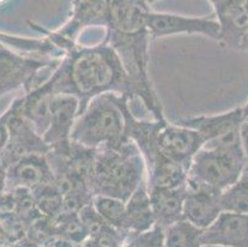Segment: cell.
I'll list each match as a JSON object with an SVG mask.
<instances>
[{
  "mask_svg": "<svg viewBox=\"0 0 248 247\" xmlns=\"http://www.w3.org/2000/svg\"><path fill=\"white\" fill-rule=\"evenodd\" d=\"M241 142H242L246 157L248 161V121L243 122L242 128H241Z\"/></svg>",
  "mask_w": 248,
  "mask_h": 247,
  "instance_id": "603a6c76",
  "label": "cell"
},
{
  "mask_svg": "<svg viewBox=\"0 0 248 247\" xmlns=\"http://www.w3.org/2000/svg\"><path fill=\"white\" fill-rule=\"evenodd\" d=\"M11 116L9 121L10 140L4 151L0 152L4 169L20 158L29 155H47L49 147L45 144L42 136L25 119L20 110V97L10 104Z\"/></svg>",
  "mask_w": 248,
  "mask_h": 247,
  "instance_id": "9c48e42d",
  "label": "cell"
},
{
  "mask_svg": "<svg viewBox=\"0 0 248 247\" xmlns=\"http://www.w3.org/2000/svg\"><path fill=\"white\" fill-rule=\"evenodd\" d=\"M79 115V101L76 97L55 94L51 100L49 125L42 139L49 151L64 153L71 148V133Z\"/></svg>",
  "mask_w": 248,
  "mask_h": 247,
  "instance_id": "8fae6325",
  "label": "cell"
},
{
  "mask_svg": "<svg viewBox=\"0 0 248 247\" xmlns=\"http://www.w3.org/2000/svg\"><path fill=\"white\" fill-rule=\"evenodd\" d=\"M222 213L221 194L207 189L186 187L183 219L202 230H206Z\"/></svg>",
  "mask_w": 248,
  "mask_h": 247,
  "instance_id": "9a60e30c",
  "label": "cell"
},
{
  "mask_svg": "<svg viewBox=\"0 0 248 247\" xmlns=\"http://www.w3.org/2000/svg\"><path fill=\"white\" fill-rule=\"evenodd\" d=\"M130 99L121 94H103L90 101L77 117L71 142L88 149H117L130 142L127 114Z\"/></svg>",
  "mask_w": 248,
  "mask_h": 247,
  "instance_id": "3957f363",
  "label": "cell"
},
{
  "mask_svg": "<svg viewBox=\"0 0 248 247\" xmlns=\"http://www.w3.org/2000/svg\"><path fill=\"white\" fill-rule=\"evenodd\" d=\"M48 81L33 88L29 93L20 97V110L25 119L35 129L40 136H44L49 125L51 116V100L53 98Z\"/></svg>",
  "mask_w": 248,
  "mask_h": 247,
  "instance_id": "2e32d148",
  "label": "cell"
},
{
  "mask_svg": "<svg viewBox=\"0 0 248 247\" xmlns=\"http://www.w3.org/2000/svg\"><path fill=\"white\" fill-rule=\"evenodd\" d=\"M202 234L204 230L182 219L163 230L164 247H204Z\"/></svg>",
  "mask_w": 248,
  "mask_h": 247,
  "instance_id": "d6986e66",
  "label": "cell"
},
{
  "mask_svg": "<svg viewBox=\"0 0 248 247\" xmlns=\"http://www.w3.org/2000/svg\"><path fill=\"white\" fill-rule=\"evenodd\" d=\"M151 37L161 38L175 35H202L220 41V26L215 17L186 16L173 13L151 11L148 15Z\"/></svg>",
  "mask_w": 248,
  "mask_h": 247,
  "instance_id": "30bf717a",
  "label": "cell"
},
{
  "mask_svg": "<svg viewBox=\"0 0 248 247\" xmlns=\"http://www.w3.org/2000/svg\"><path fill=\"white\" fill-rule=\"evenodd\" d=\"M155 225V215L151 205L147 182L142 183L125 203L124 235L140 234L151 230Z\"/></svg>",
  "mask_w": 248,
  "mask_h": 247,
  "instance_id": "e0dca14e",
  "label": "cell"
},
{
  "mask_svg": "<svg viewBox=\"0 0 248 247\" xmlns=\"http://www.w3.org/2000/svg\"><path fill=\"white\" fill-rule=\"evenodd\" d=\"M153 141L162 155L186 171H189L195 155L204 147L199 133L167 119L155 120Z\"/></svg>",
  "mask_w": 248,
  "mask_h": 247,
  "instance_id": "ba28073f",
  "label": "cell"
},
{
  "mask_svg": "<svg viewBox=\"0 0 248 247\" xmlns=\"http://www.w3.org/2000/svg\"><path fill=\"white\" fill-rule=\"evenodd\" d=\"M145 182V161L132 141L121 148L94 152L88 176V185L93 197H110L126 203Z\"/></svg>",
  "mask_w": 248,
  "mask_h": 247,
  "instance_id": "277c9868",
  "label": "cell"
},
{
  "mask_svg": "<svg viewBox=\"0 0 248 247\" xmlns=\"http://www.w3.org/2000/svg\"><path fill=\"white\" fill-rule=\"evenodd\" d=\"M222 212L248 214V162L238 181L221 194Z\"/></svg>",
  "mask_w": 248,
  "mask_h": 247,
  "instance_id": "ffe728a7",
  "label": "cell"
},
{
  "mask_svg": "<svg viewBox=\"0 0 248 247\" xmlns=\"http://www.w3.org/2000/svg\"><path fill=\"white\" fill-rule=\"evenodd\" d=\"M94 209L112 229L124 235L125 201L104 196H94L92 200ZM125 236V235H124Z\"/></svg>",
  "mask_w": 248,
  "mask_h": 247,
  "instance_id": "44dd1931",
  "label": "cell"
},
{
  "mask_svg": "<svg viewBox=\"0 0 248 247\" xmlns=\"http://www.w3.org/2000/svg\"><path fill=\"white\" fill-rule=\"evenodd\" d=\"M11 116V109L9 106L4 114L0 116V152L4 151L10 140V128H9V121Z\"/></svg>",
  "mask_w": 248,
  "mask_h": 247,
  "instance_id": "7402d4cb",
  "label": "cell"
},
{
  "mask_svg": "<svg viewBox=\"0 0 248 247\" xmlns=\"http://www.w3.org/2000/svg\"><path fill=\"white\" fill-rule=\"evenodd\" d=\"M152 11L147 1L111 0L108 1L107 42L120 58L132 89V100L139 99L155 120H164L163 106L151 82L148 15Z\"/></svg>",
  "mask_w": 248,
  "mask_h": 247,
  "instance_id": "6da1fadb",
  "label": "cell"
},
{
  "mask_svg": "<svg viewBox=\"0 0 248 247\" xmlns=\"http://www.w3.org/2000/svg\"><path fill=\"white\" fill-rule=\"evenodd\" d=\"M47 81L53 94H67L78 99L79 115L99 95L114 93L132 100L131 83L125 68L116 52L104 41L69 49Z\"/></svg>",
  "mask_w": 248,
  "mask_h": 247,
  "instance_id": "7a4b0ae2",
  "label": "cell"
},
{
  "mask_svg": "<svg viewBox=\"0 0 248 247\" xmlns=\"http://www.w3.org/2000/svg\"><path fill=\"white\" fill-rule=\"evenodd\" d=\"M215 19L220 26L221 44L240 49L248 33V10L246 0H210Z\"/></svg>",
  "mask_w": 248,
  "mask_h": 247,
  "instance_id": "4fadbf2b",
  "label": "cell"
},
{
  "mask_svg": "<svg viewBox=\"0 0 248 247\" xmlns=\"http://www.w3.org/2000/svg\"><path fill=\"white\" fill-rule=\"evenodd\" d=\"M204 246L248 247V214L222 212L202 234Z\"/></svg>",
  "mask_w": 248,
  "mask_h": 247,
  "instance_id": "5bb4252c",
  "label": "cell"
},
{
  "mask_svg": "<svg viewBox=\"0 0 248 247\" xmlns=\"http://www.w3.org/2000/svg\"><path fill=\"white\" fill-rule=\"evenodd\" d=\"M174 122L199 133L204 148H217L241 144V128L245 121L240 106L221 114L183 117Z\"/></svg>",
  "mask_w": 248,
  "mask_h": 247,
  "instance_id": "52a82bcc",
  "label": "cell"
},
{
  "mask_svg": "<svg viewBox=\"0 0 248 247\" xmlns=\"http://www.w3.org/2000/svg\"><path fill=\"white\" fill-rule=\"evenodd\" d=\"M241 109H242L243 121H248V100H247V103L245 104V105L241 106Z\"/></svg>",
  "mask_w": 248,
  "mask_h": 247,
  "instance_id": "cb8c5ba5",
  "label": "cell"
},
{
  "mask_svg": "<svg viewBox=\"0 0 248 247\" xmlns=\"http://www.w3.org/2000/svg\"><path fill=\"white\" fill-rule=\"evenodd\" d=\"M240 49H243V51H248V33H247V36L245 37V40H243V42H242V45H241Z\"/></svg>",
  "mask_w": 248,
  "mask_h": 247,
  "instance_id": "d4e9b609",
  "label": "cell"
},
{
  "mask_svg": "<svg viewBox=\"0 0 248 247\" xmlns=\"http://www.w3.org/2000/svg\"><path fill=\"white\" fill-rule=\"evenodd\" d=\"M242 142L227 147H202L191 161L186 187L222 194L237 182L247 165Z\"/></svg>",
  "mask_w": 248,
  "mask_h": 247,
  "instance_id": "5b68a950",
  "label": "cell"
},
{
  "mask_svg": "<svg viewBox=\"0 0 248 247\" xmlns=\"http://www.w3.org/2000/svg\"><path fill=\"white\" fill-rule=\"evenodd\" d=\"M61 60L31 57L11 49L0 42V97L24 88L29 93L40 85V72L56 68Z\"/></svg>",
  "mask_w": 248,
  "mask_h": 247,
  "instance_id": "8992f818",
  "label": "cell"
},
{
  "mask_svg": "<svg viewBox=\"0 0 248 247\" xmlns=\"http://www.w3.org/2000/svg\"><path fill=\"white\" fill-rule=\"evenodd\" d=\"M155 225L164 230L183 219L186 185L175 189H148Z\"/></svg>",
  "mask_w": 248,
  "mask_h": 247,
  "instance_id": "ac0fdd59",
  "label": "cell"
},
{
  "mask_svg": "<svg viewBox=\"0 0 248 247\" xmlns=\"http://www.w3.org/2000/svg\"><path fill=\"white\" fill-rule=\"evenodd\" d=\"M204 247H220V246H204Z\"/></svg>",
  "mask_w": 248,
  "mask_h": 247,
  "instance_id": "484cf974",
  "label": "cell"
},
{
  "mask_svg": "<svg viewBox=\"0 0 248 247\" xmlns=\"http://www.w3.org/2000/svg\"><path fill=\"white\" fill-rule=\"evenodd\" d=\"M6 189L37 190L53 184V172L46 155H29L5 169Z\"/></svg>",
  "mask_w": 248,
  "mask_h": 247,
  "instance_id": "7c38bea8",
  "label": "cell"
}]
</instances>
